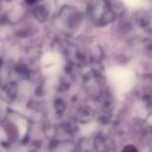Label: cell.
<instances>
[{
	"instance_id": "cell-1",
	"label": "cell",
	"mask_w": 152,
	"mask_h": 152,
	"mask_svg": "<svg viewBox=\"0 0 152 152\" xmlns=\"http://www.w3.org/2000/svg\"><path fill=\"white\" fill-rule=\"evenodd\" d=\"M124 152H137V149L133 148V147H131V146H129V147L125 148Z\"/></svg>"
},
{
	"instance_id": "cell-2",
	"label": "cell",
	"mask_w": 152,
	"mask_h": 152,
	"mask_svg": "<svg viewBox=\"0 0 152 152\" xmlns=\"http://www.w3.org/2000/svg\"><path fill=\"white\" fill-rule=\"evenodd\" d=\"M27 1H28V2L31 3V2H34V1H36V0H27Z\"/></svg>"
}]
</instances>
